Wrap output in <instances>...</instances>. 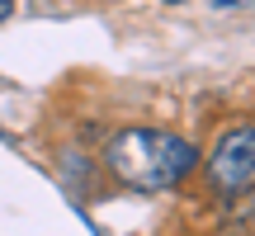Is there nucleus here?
I'll list each match as a JSON object with an SVG mask.
<instances>
[{
    "label": "nucleus",
    "instance_id": "3",
    "mask_svg": "<svg viewBox=\"0 0 255 236\" xmlns=\"http://www.w3.org/2000/svg\"><path fill=\"white\" fill-rule=\"evenodd\" d=\"M9 14H14V0H0V24H5Z\"/></svg>",
    "mask_w": 255,
    "mask_h": 236
},
{
    "label": "nucleus",
    "instance_id": "2",
    "mask_svg": "<svg viewBox=\"0 0 255 236\" xmlns=\"http://www.w3.org/2000/svg\"><path fill=\"white\" fill-rule=\"evenodd\" d=\"M208 184L222 199H241L255 189V123H232L208 156Z\"/></svg>",
    "mask_w": 255,
    "mask_h": 236
},
{
    "label": "nucleus",
    "instance_id": "1",
    "mask_svg": "<svg viewBox=\"0 0 255 236\" xmlns=\"http://www.w3.org/2000/svg\"><path fill=\"white\" fill-rule=\"evenodd\" d=\"M104 165L119 184L137 194H165L194 175L199 146L180 132H165V127H123L104 146Z\"/></svg>",
    "mask_w": 255,
    "mask_h": 236
},
{
    "label": "nucleus",
    "instance_id": "4",
    "mask_svg": "<svg viewBox=\"0 0 255 236\" xmlns=\"http://www.w3.org/2000/svg\"><path fill=\"white\" fill-rule=\"evenodd\" d=\"M165 5H180V0H165Z\"/></svg>",
    "mask_w": 255,
    "mask_h": 236
}]
</instances>
